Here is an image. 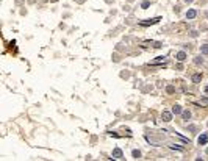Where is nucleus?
<instances>
[{
    "mask_svg": "<svg viewBox=\"0 0 208 161\" xmlns=\"http://www.w3.org/2000/svg\"><path fill=\"white\" fill-rule=\"evenodd\" d=\"M200 80H202V75H200V74H194V75H193V81H194V83H199Z\"/></svg>",
    "mask_w": 208,
    "mask_h": 161,
    "instance_id": "6e6552de",
    "label": "nucleus"
},
{
    "mask_svg": "<svg viewBox=\"0 0 208 161\" xmlns=\"http://www.w3.org/2000/svg\"><path fill=\"white\" fill-rule=\"evenodd\" d=\"M124 155H122V150L119 149V147H116L114 150H113V158H116V160H121Z\"/></svg>",
    "mask_w": 208,
    "mask_h": 161,
    "instance_id": "f03ea898",
    "label": "nucleus"
},
{
    "mask_svg": "<svg viewBox=\"0 0 208 161\" xmlns=\"http://www.w3.org/2000/svg\"><path fill=\"white\" fill-rule=\"evenodd\" d=\"M132 155H133V158H139V157H141V152H139V150H133Z\"/></svg>",
    "mask_w": 208,
    "mask_h": 161,
    "instance_id": "9b49d317",
    "label": "nucleus"
},
{
    "mask_svg": "<svg viewBox=\"0 0 208 161\" xmlns=\"http://www.w3.org/2000/svg\"><path fill=\"white\" fill-rule=\"evenodd\" d=\"M197 142H199L200 146H205V144H207V142H208V135H207V133H202V135L199 136V139H197Z\"/></svg>",
    "mask_w": 208,
    "mask_h": 161,
    "instance_id": "f257e3e1",
    "label": "nucleus"
},
{
    "mask_svg": "<svg viewBox=\"0 0 208 161\" xmlns=\"http://www.w3.org/2000/svg\"><path fill=\"white\" fill-rule=\"evenodd\" d=\"M200 105H208V99H204V100L200 102Z\"/></svg>",
    "mask_w": 208,
    "mask_h": 161,
    "instance_id": "4468645a",
    "label": "nucleus"
},
{
    "mask_svg": "<svg viewBox=\"0 0 208 161\" xmlns=\"http://www.w3.org/2000/svg\"><path fill=\"white\" fill-rule=\"evenodd\" d=\"M194 63H196V64H202V58H200V56H199V58H196V59H194Z\"/></svg>",
    "mask_w": 208,
    "mask_h": 161,
    "instance_id": "ddd939ff",
    "label": "nucleus"
},
{
    "mask_svg": "<svg viewBox=\"0 0 208 161\" xmlns=\"http://www.w3.org/2000/svg\"><path fill=\"white\" fill-rule=\"evenodd\" d=\"M189 117H191V113H189V111H185V113H183V119H185V121H188Z\"/></svg>",
    "mask_w": 208,
    "mask_h": 161,
    "instance_id": "f8f14e48",
    "label": "nucleus"
},
{
    "mask_svg": "<svg viewBox=\"0 0 208 161\" xmlns=\"http://www.w3.org/2000/svg\"><path fill=\"white\" fill-rule=\"evenodd\" d=\"M177 59H179V61H185V59H186V53H185V52H179V53H177Z\"/></svg>",
    "mask_w": 208,
    "mask_h": 161,
    "instance_id": "423d86ee",
    "label": "nucleus"
},
{
    "mask_svg": "<svg viewBox=\"0 0 208 161\" xmlns=\"http://www.w3.org/2000/svg\"><path fill=\"white\" fill-rule=\"evenodd\" d=\"M161 117H163V121H164V122H171V121H172V114H171L169 111H163Z\"/></svg>",
    "mask_w": 208,
    "mask_h": 161,
    "instance_id": "7ed1b4c3",
    "label": "nucleus"
},
{
    "mask_svg": "<svg viewBox=\"0 0 208 161\" xmlns=\"http://www.w3.org/2000/svg\"><path fill=\"white\" fill-rule=\"evenodd\" d=\"M149 6H150V2H147V0H146V2H142V3H141V8H144V9H147V8H149Z\"/></svg>",
    "mask_w": 208,
    "mask_h": 161,
    "instance_id": "9d476101",
    "label": "nucleus"
},
{
    "mask_svg": "<svg viewBox=\"0 0 208 161\" xmlns=\"http://www.w3.org/2000/svg\"><path fill=\"white\" fill-rule=\"evenodd\" d=\"M200 52H202L204 55H208V44H205V45L200 47Z\"/></svg>",
    "mask_w": 208,
    "mask_h": 161,
    "instance_id": "1a4fd4ad",
    "label": "nucleus"
},
{
    "mask_svg": "<svg viewBox=\"0 0 208 161\" xmlns=\"http://www.w3.org/2000/svg\"><path fill=\"white\" fill-rule=\"evenodd\" d=\"M196 16H197V11H196V9H189V11L186 13V17H188V19H194Z\"/></svg>",
    "mask_w": 208,
    "mask_h": 161,
    "instance_id": "39448f33",
    "label": "nucleus"
},
{
    "mask_svg": "<svg viewBox=\"0 0 208 161\" xmlns=\"http://www.w3.org/2000/svg\"><path fill=\"white\" fill-rule=\"evenodd\" d=\"M160 20V17H155V19H149V20H144L141 22V25H150V23H157Z\"/></svg>",
    "mask_w": 208,
    "mask_h": 161,
    "instance_id": "20e7f679",
    "label": "nucleus"
},
{
    "mask_svg": "<svg viewBox=\"0 0 208 161\" xmlns=\"http://www.w3.org/2000/svg\"><path fill=\"white\" fill-rule=\"evenodd\" d=\"M172 113H174V114H180V113H182V106H180V105H174V106H172Z\"/></svg>",
    "mask_w": 208,
    "mask_h": 161,
    "instance_id": "0eeeda50",
    "label": "nucleus"
},
{
    "mask_svg": "<svg viewBox=\"0 0 208 161\" xmlns=\"http://www.w3.org/2000/svg\"><path fill=\"white\" fill-rule=\"evenodd\" d=\"M205 92H207V94H208V86H207V88H205Z\"/></svg>",
    "mask_w": 208,
    "mask_h": 161,
    "instance_id": "2eb2a0df",
    "label": "nucleus"
},
{
    "mask_svg": "<svg viewBox=\"0 0 208 161\" xmlns=\"http://www.w3.org/2000/svg\"><path fill=\"white\" fill-rule=\"evenodd\" d=\"M186 2H193V0H186Z\"/></svg>",
    "mask_w": 208,
    "mask_h": 161,
    "instance_id": "dca6fc26",
    "label": "nucleus"
}]
</instances>
